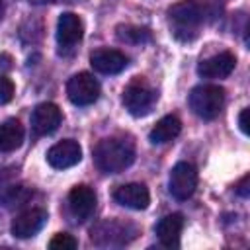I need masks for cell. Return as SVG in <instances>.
<instances>
[{
    "mask_svg": "<svg viewBox=\"0 0 250 250\" xmlns=\"http://www.w3.org/2000/svg\"><path fill=\"white\" fill-rule=\"evenodd\" d=\"M66 96L74 105H90L100 98V82L90 72H78L66 82Z\"/></svg>",
    "mask_w": 250,
    "mask_h": 250,
    "instance_id": "6",
    "label": "cell"
},
{
    "mask_svg": "<svg viewBox=\"0 0 250 250\" xmlns=\"http://www.w3.org/2000/svg\"><path fill=\"white\" fill-rule=\"evenodd\" d=\"M113 199L123 205V207H129V209H135V211H141V209H146L148 203H150V193L146 189L145 184H123L119 188H115L113 191Z\"/></svg>",
    "mask_w": 250,
    "mask_h": 250,
    "instance_id": "12",
    "label": "cell"
},
{
    "mask_svg": "<svg viewBox=\"0 0 250 250\" xmlns=\"http://www.w3.org/2000/svg\"><path fill=\"white\" fill-rule=\"evenodd\" d=\"M182 131V121L176 115H164L148 133V141L152 145H164L174 141Z\"/></svg>",
    "mask_w": 250,
    "mask_h": 250,
    "instance_id": "17",
    "label": "cell"
},
{
    "mask_svg": "<svg viewBox=\"0 0 250 250\" xmlns=\"http://www.w3.org/2000/svg\"><path fill=\"white\" fill-rule=\"evenodd\" d=\"M168 188H170V193L180 201L191 197L195 188H197V170H195V166L189 164V162H178L170 172Z\"/></svg>",
    "mask_w": 250,
    "mask_h": 250,
    "instance_id": "7",
    "label": "cell"
},
{
    "mask_svg": "<svg viewBox=\"0 0 250 250\" xmlns=\"http://www.w3.org/2000/svg\"><path fill=\"white\" fill-rule=\"evenodd\" d=\"M225 105V90L217 84L195 86L189 94V107L201 119H215Z\"/></svg>",
    "mask_w": 250,
    "mask_h": 250,
    "instance_id": "3",
    "label": "cell"
},
{
    "mask_svg": "<svg viewBox=\"0 0 250 250\" xmlns=\"http://www.w3.org/2000/svg\"><path fill=\"white\" fill-rule=\"evenodd\" d=\"M80 158H82V148L72 139L59 141L57 145H53L47 150V162L57 170H66V168L78 164Z\"/></svg>",
    "mask_w": 250,
    "mask_h": 250,
    "instance_id": "8",
    "label": "cell"
},
{
    "mask_svg": "<svg viewBox=\"0 0 250 250\" xmlns=\"http://www.w3.org/2000/svg\"><path fill=\"white\" fill-rule=\"evenodd\" d=\"M14 92H16L14 82L8 76L0 74V104H8L14 98Z\"/></svg>",
    "mask_w": 250,
    "mask_h": 250,
    "instance_id": "21",
    "label": "cell"
},
{
    "mask_svg": "<svg viewBox=\"0 0 250 250\" xmlns=\"http://www.w3.org/2000/svg\"><path fill=\"white\" fill-rule=\"evenodd\" d=\"M234 64H236L234 55L229 51H223L201 61L197 64V74L203 78H225L234 70Z\"/></svg>",
    "mask_w": 250,
    "mask_h": 250,
    "instance_id": "15",
    "label": "cell"
},
{
    "mask_svg": "<svg viewBox=\"0 0 250 250\" xmlns=\"http://www.w3.org/2000/svg\"><path fill=\"white\" fill-rule=\"evenodd\" d=\"M168 16H170V21L174 23V33L178 37L186 33L184 39H193L197 35V27L205 18V12L197 0H184L174 4L168 10Z\"/></svg>",
    "mask_w": 250,
    "mask_h": 250,
    "instance_id": "2",
    "label": "cell"
},
{
    "mask_svg": "<svg viewBox=\"0 0 250 250\" xmlns=\"http://www.w3.org/2000/svg\"><path fill=\"white\" fill-rule=\"evenodd\" d=\"M135 160V145L127 137H107L94 146V162L105 174H119Z\"/></svg>",
    "mask_w": 250,
    "mask_h": 250,
    "instance_id": "1",
    "label": "cell"
},
{
    "mask_svg": "<svg viewBox=\"0 0 250 250\" xmlns=\"http://www.w3.org/2000/svg\"><path fill=\"white\" fill-rule=\"evenodd\" d=\"M61 121H62V113H61L59 105L53 102L39 104L31 113V127H33L35 135H49V133L57 131Z\"/></svg>",
    "mask_w": 250,
    "mask_h": 250,
    "instance_id": "9",
    "label": "cell"
},
{
    "mask_svg": "<svg viewBox=\"0 0 250 250\" xmlns=\"http://www.w3.org/2000/svg\"><path fill=\"white\" fill-rule=\"evenodd\" d=\"M154 102H156V92L143 80H135L123 90V105L135 117L146 115L152 109Z\"/></svg>",
    "mask_w": 250,
    "mask_h": 250,
    "instance_id": "4",
    "label": "cell"
},
{
    "mask_svg": "<svg viewBox=\"0 0 250 250\" xmlns=\"http://www.w3.org/2000/svg\"><path fill=\"white\" fill-rule=\"evenodd\" d=\"M248 176H244L240 182H238V186H236V193L238 195H242V197H248Z\"/></svg>",
    "mask_w": 250,
    "mask_h": 250,
    "instance_id": "23",
    "label": "cell"
},
{
    "mask_svg": "<svg viewBox=\"0 0 250 250\" xmlns=\"http://www.w3.org/2000/svg\"><path fill=\"white\" fill-rule=\"evenodd\" d=\"M133 236H135V227L115 219L104 221L92 230V240L98 246H121L127 244Z\"/></svg>",
    "mask_w": 250,
    "mask_h": 250,
    "instance_id": "5",
    "label": "cell"
},
{
    "mask_svg": "<svg viewBox=\"0 0 250 250\" xmlns=\"http://www.w3.org/2000/svg\"><path fill=\"white\" fill-rule=\"evenodd\" d=\"M84 35V23L82 20L72 14V12H64L61 14L59 21H57V41L62 49H72Z\"/></svg>",
    "mask_w": 250,
    "mask_h": 250,
    "instance_id": "11",
    "label": "cell"
},
{
    "mask_svg": "<svg viewBox=\"0 0 250 250\" xmlns=\"http://www.w3.org/2000/svg\"><path fill=\"white\" fill-rule=\"evenodd\" d=\"M68 207L78 221H86L96 209V191L84 184L74 186L68 193Z\"/></svg>",
    "mask_w": 250,
    "mask_h": 250,
    "instance_id": "14",
    "label": "cell"
},
{
    "mask_svg": "<svg viewBox=\"0 0 250 250\" xmlns=\"http://www.w3.org/2000/svg\"><path fill=\"white\" fill-rule=\"evenodd\" d=\"M2 14H4V4L0 2V18H2Z\"/></svg>",
    "mask_w": 250,
    "mask_h": 250,
    "instance_id": "24",
    "label": "cell"
},
{
    "mask_svg": "<svg viewBox=\"0 0 250 250\" xmlns=\"http://www.w3.org/2000/svg\"><path fill=\"white\" fill-rule=\"evenodd\" d=\"M23 143V125L18 119H6L0 123V152H12Z\"/></svg>",
    "mask_w": 250,
    "mask_h": 250,
    "instance_id": "18",
    "label": "cell"
},
{
    "mask_svg": "<svg viewBox=\"0 0 250 250\" xmlns=\"http://www.w3.org/2000/svg\"><path fill=\"white\" fill-rule=\"evenodd\" d=\"M45 223H47V211L45 209H39V207L27 209L12 221V234L18 238H31L43 229Z\"/></svg>",
    "mask_w": 250,
    "mask_h": 250,
    "instance_id": "10",
    "label": "cell"
},
{
    "mask_svg": "<svg viewBox=\"0 0 250 250\" xmlns=\"http://www.w3.org/2000/svg\"><path fill=\"white\" fill-rule=\"evenodd\" d=\"M117 37L125 43H148L150 41V31L146 27H139V25H119L117 27Z\"/></svg>",
    "mask_w": 250,
    "mask_h": 250,
    "instance_id": "19",
    "label": "cell"
},
{
    "mask_svg": "<svg viewBox=\"0 0 250 250\" xmlns=\"http://www.w3.org/2000/svg\"><path fill=\"white\" fill-rule=\"evenodd\" d=\"M238 125H240V131H242L244 135L250 133V127H248V107H244V109L240 111V115H238Z\"/></svg>",
    "mask_w": 250,
    "mask_h": 250,
    "instance_id": "22",
    "label": "cell"
},
{
    "mask_svg": "<svg viewBox=\"0 0 250 250\" xmlns=\"http://www.w3.org/2000/svg\"><path fill=\"white\" fill-rule=\"evenodd\" d=\"M90 64L102 74H117L129 64V59L117 49H96L90 55Z\"/></svg>",
    "mask_w": 250,
    "mask_h": 250,
    "instance_id": "13",
    "label": "cell"
},
{
    "mask_svg": "<svg viewBox=\"0 0 250 250\" xmlns=\"http://www.w3.org/2000/svg\"><path fill=\"white\" fill-rule=\"evenodd\" d=\"M76 246H78V240L72 234H66V232L55 234L49 242V248H53V250H74Z\"/></svg>",
    "mask_w": 250,
    "mask_h": 250,
    "instance_id": "20",
    "label": "cell"
},
{
    "mask_svg": "<svg viewBox=\"0 0 250 250\" xmlns=\"http://www.w3.org/2000/svg\"><path fill=\"white\" fill-rule=\"evenodd\" d=\"M184 229V215L182 213H170L162 217L156 225V236L162 246L166 248H178L180 246V234Z\"/></svg>",
    "mask_w": 250,
    "mask_h": 250,
    "instance_id": "16",
    "label": "cell"
}]
</instances>
